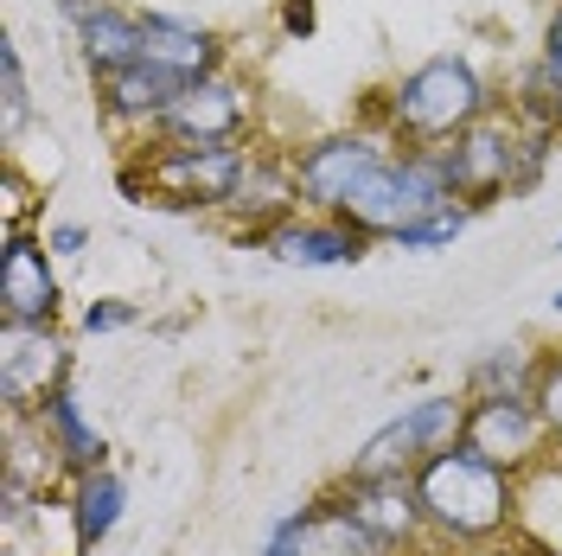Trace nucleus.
Returning a JSON list of instances; mask_svg holds the SVG:
<instances>
[{
  "instance_id": "nucleus-1",
  "label": "nucleus",
  "mask_w": 562,
  "mask_h": 556,
  "mask_svg": "<svg viewBox=\"0 0 562 556\" xmlns=\"http://www.w3.org/2000/svg\"><path fill=\"white\" fill-rule=\"evenodd\" d=\"M486 109L492 97L467 58H428L390 90V129L435 147V141H460L473 122H486Z\"/></svg>"
},
{
  "instance_id": "nucleus-2",
  "label": "nucleus",
  "mask_w": 562,
  "mask_h": 556,
  "mask_svg": "<svg viewBox=\"0 0 562 556\" xmlns=\"http://www.w3.org/2000/svg\"><path fill=\"white\" fill-rule=\"evenodd\" d=\"M416 499H422V519H435L448 537H486L512 512L505 467L480 460L473 448H441L435 460H422Z\"/></svg>"
},
{
  "instance_id": "nucleus-3",
  "label": "nucleus",
  "mask_w": 562,
  "mask_h": 556,
  "mask_svg": "<svg viewBox=\"0 0 562 556\" xmlns=\"http://www.w3.org/2000/svg\"><path fill=\"white\" fill-rule=\"evenodd\" d=\"M249 174V154L244 147H199V141H160L147 154V167H128L122 186L128 192H154L167 205H231L237 186Z\"/></svg>"
},
{
  "instance_id": "nucleus-4",
  "label": "nucleus",
  "mask_w": 562,
  "mask_h": 556,
  "mask_svg": "<svg viewBox=\"0 0 562 556\" xmlns=\"http://www.w3.org/2000/svg\"><path fill=\"white\" fill-rule=\"evenodd\" d=\"M460 429H467V410H460L454 397H422V403H409L403 416L390 422L384 435H371V442H364V454L351 460V474H358V480L409 474L416 460H435Z\"/></svg>"
},
{
  "instance_id": "nucleus-5",
  "label": "nucleus",
  "mask_w": 562,
  "mask_h": 556,
  "mask_svg": "<svg viewBox=\"0 0 562 556\" xmlns=\"http://www.w3.org/2000/svg\"><path fill=\"white\" fill-rule=\"evenodd\" d=\"M518 160H525V135L512 122H492V115L441 147L448 186H454V199H467V205H486L498 192H518Z\"/></svg>"
},
{
  "instance_id": "nucleus-6",
  "label": "nucleus",
  "mask_w": 562,
  "mask_h": 556,
  "mask_svg": "<svg viewBox=\"0 0 562 556\" xmlns=\"http://www.w3.org/2000/svg\"><path fill=\"white\" fill-rule=\"evenodd\" d=\"M0 390L13 410H45L65 390V346L45 326H0Z\"/></svg>"
},
{
  "instance_id": "nucleus-7",
  "label": "nucleus",
  "mask_w": 562,
  "mask_h": 556,
  "mask_svg": "<svg viewBox=\"0 0 562 556\" xmlns=\"http://www.w3.org/2000/svg\"><path fill=\"white\" fill-rule=\"evenodd\" d=\"M378 160H390V147L378 135H333V141H314L301 160H294V186L301 199L319 211H339L351 199V186L371 174Z\"/></svg>"
},
{
  "instance_id": "nucleus-8",
  "label": "nucleus",
  "mask_w": 562,
  "mask_h": 556,
  "mask_svg": "<svg viewBox=\"0 0 562 556\" xmlns=\"http://www.w3.org/2000/svg\"><path fill=\"white\" fill-rule=\"evenodd\" d=\"M249 122V103H244V84L231 77H205L179 97L167 115H160V141H199V147H237Z\"/></svg>"
},
{
  "instance_id": "nucleus-9",
  "label": "nucleus",
  "mask_w": 562,
  "mask_h": 556,
  "mask_svg": "<svg viewBox=\"0 0 562 556\" xmlns=\"http://www.w3.org/2000/svg\"><path fill=\"white\" fill-rule=\"evenodd\" d=\"M262 556H384V544L351 519V512H339V505H314V512L281 519Z\"/></svg>"
},
{
  "instance_id": "nucleus-10",
  "label": "nucleus",
  "mask_w": 562,
  "mask_h": 556,
  "mask_svg": "<svg viewBox=\"0 0 562 556\" xmlns=\"http://www.w3.org/2000/svg\"><path fill=\"white\" fill-rule=\"evenodd\" d=\"M147 20V38H140V65L167 70L173 84H205V77H217V65H224V52H217V38L205 33V26H192V20H173V13H140Z\"/></svg>"
},
{
  "instance_id": "nucleus-11",
  "label": "nucleus",
  "mask_w": 562,
  "mask_h": 556,
  "mask_svg": "<svg viewBox=\"0 0 562 556\" xmlns=\"http://www.w3.org/2000/svg\"><path fill=\"white\" fill-rule=\"evenodd\" d=\"M537 435H543V416L530 403H518V397H486L467 416V429H460V448H473L492 467H518V460H530Z\"/></svg>"
},
{
  "instance_id": "nucleus-12",
  "label": "nucleus",
  "mask_w": 562,
  "mask_h": 556,
  "mask_svg": "<svg viewBox=\"0 0 562 556\" xmlns=\"http://www.w3.org/2000/svg\"><path fill=\"white\" fill-rule=\"evenodd\" d=\"M97 97H103L109 122H122V129H160V115L186 97V84H173L167 70H154V65H128V70L97 77Z\"/></svg>"
},
{
  "instance_id": "nucleus-13",
  "label": "nucleus",
  "mask_w": 562,
  "mask_h": 556,
  "mask_svg": "<svg viewBox=\"0 0 562 556\" xmlns=\"http://www.w3.org/2000/svg\"><path fill=\"white\" fill-rule=\"evenodd\" d=\"M0 308L20 326H45L58 308V281L45 263V244L33 237H7V263H0Z\"/></svg>"
},
{
  "instance_id": "nucleus-14",
  "label": "nucleus",
  "mask_w": 562,
  "mask_h": 556,
  "mask_svg": "<svg viewBox=\"0 0 562 556\" xmlns=\"http://www.w3.org/2000/svg\"><path fill=\"white\" fill-rule=\"evenodd\" d=\"M269 249L288 269H333V263L364 256V231H351V224H276Z\"/></svg>"
},
{
  "instance_id": "nucleus-15",
  "label": "nucleus",
  "mask_w": 562,
  "mask_h": 556,
  "mask_svg": "<svg viewBox=\"0 0 562 556\" xmlns=\"http://www.w3.org/2000/svg\"><path fill=\"white\" fill-rule=\"evenodd\" d=\"M346 512L364 524L378 544H403V537L416 531V519H422V499H416V487H409L403 474H390V480H358Z\"/></svg>"
},
{
  "instance_id": "nucleus-16",
  "label": "nucleus",
  "mask_w": 562,
  "mask_h": 556,
  "mask_svg": "<svg viewBox=\"0 0 562 556\" xmlns=\"http://www.w3.org/2000/svg\"><path fill=\"white\" fill-rule=\"evenodd\" d=\"M140 38H147V20L128 13V7H103L77 26V45H83V65L109 77V70H128L140 65Z\"/></svg>"
},
{
  "instance_id": "nucleus-17",
  "label": "nucleus",
  "mask_w": 562,
  "mask_h": 556,
  "mask_svg": "<svg viewBox=\"0 0 562 556\" xmlns=\"http://www.w3.org/2000/svg\"><path fill=\"white\" fill-rule=\"evenodd\" d=\"M38 416H45V429H52V442L65 448V460H77V467H97V460H103V435H97V422L83 416V397H77L70 383L38 410Z\"/></svg>"
},
{
  "instance_id": "nucleus-18",
  "label": "nucleus",
  "mask_w": 562,
  "mask_h": 556,
  "mask_svg": "<svg viewBox=\"0 0 562 556\" xmlns=\"http://www.w3.org/2000/svg\"><path fill=\"white\" fill-rule=\"evenodd\" d=\"M301 199V186H294V174H281L276 160H249L244 186H237V199H231V211L237 218H249V224H262V218H276V211H288Z\"/></svg>"
},
{
  "instance_id": "nucleus-19",
  "label": "nucleus",
  "mask_w": 562,
  "mask_h": 556,
  "mask_svg": "<svg viewBox=\"0 0 562 556\" xmlns=\"http://www.w3.org/2000/svg\"><path fill=\"white\" fill-rule=\"evenodd\" d=\"M122 519V480L115 474H90L77 487V544H103Z\"/></svg>"
},
{
  "instance_id": "nucleus-20",
  "label": "nucleus",
  "mask_w": 562,
  "mask_h": 556,
  "mask_svg": "<svg viewBox=\"0 0 562 556\" xmlns=\"http://www.w3.org/2000/svg\"><path fill=\"white\" fill-rule=\"evenodd\" d=\"M473 390H486V397H518V403H525V390H530V358H525L518 346L492 352L486 365L473 371Z\"/></svg>"
},
{
  "instance_id": "nucleus-21",
  "label": "nucleus",
  "mask_w": 562,
  "mask_h": 556,
  "mask_svg": "<svg viewBox=\"0 0 562 556\" xmlns=\"http://www.w3.org/2000/svg\"><path fill=\"white\" fill-rule=\"evenodd\" d=\"M467 218H473L467 205H441V211H428V218H416L396 244H403V249H448L460 231H467Z\"/></svg>"
},
{
  "instance_id": "nucleus-22",
  "label": "nucleus",
  "mask_w": 562,
  "mask_h": 556,
  "mask_svg": "<svg viewBox=\"0 0 562 556\" xmlns=\"http://www.w3.org/2000/svg\"><path fill=\"white\" fill-rule=\"evenodd\" d=\"M20 122H26V70H20V45L7 38L0 45V129L20 135Z\"/></svg>"
},
{
  "instance_id": "nucleus-23",
  "label": "nucleus",
  "mask_w": 562,
  "mask_h": 556,
  "mask_svg": "<svg viewBox=\"0 0 562 556\" xmlns=\"http://www.w3.org/2000/svg\"><path fill=\"white\" fill-rule=\"evenodd\" d=\"M537 416H543V429H557L562 435V358L537 371Z\"/></svg>"
},
{
  "instance_id": "nucleus-24",
  "label": "nucleus",
  "mask_w": 562,
  "mask_h": 556,
  "mask_svg": "<svg viewBox=\"0 0 562 556\" xmlns=\"http://www.w3.org/2000/svg\"><path fill=\"white\" fill-rule=\"evenodd\" d=\"M537 77H543L550 90L562 84V7L550 13V26H543V65H537Z\"/></svg>"
},
{
  "instance_id": "nucleus-25",
  "label": "nucleus",
  "mask_w": 562,
  "mask_h": 556,
  "mask_svg": "<svg viewBox=\"0 0 562 556\" xmlns=\"http://www.w3.org/2000/svg\"><path fill=\"white\" fill-rule=\"evenodd\" d=\"M128 320H135V308H128V301H97V308L83 313V326H90V333H122Z\"/></svg>"
},
{
  "instance_id": "nucleus-26",
  "label": "nucleus",
  "mask_w": 562,
  "mask_h": 556,
  "mask_svg": "<svg viewBox=\"0 0 562 556\" xmlns=\"http://www.w3.org/2000/svg\"><path fill=\"white\" fill-rule=\"evenodd\" d=\"M281 26H288V33H314V0H288V7H281Z\"/></svg>"
},
{
  "instance_id": "nucleus-27",
  "label": "nucleus",
  "mask_w": 562,
  "mask_h": 556,
  "mask_svg": "<svg viewBox=\"0 0 562 556\" xmlns=\"http://www.w3.org/2000/svg\"><path fill=\"white\" fill-rule=\"evenodd\" d=\"M83 244H90V231H83V224H58V231H52V249H58V256H77Z\"/></svg>"
},
{
  "instance_id": "nucleus-28",
  "label": "nucleus",
  "mask_w": 562,
  "mask_h": 556,
  "mask_svg": "<svg viewBox=\"0 0 562 556\" xmlns=\"http://www.w3.org/2000/svg\"><path fill=\"white\" fill-rule=\"evenodd\" d=\"M550 103H557V135H562V84L550 90Z\"/></svg>"
},
{
  "instance_id": "nucleus-29",
  "label": "nucleus",
  "mask_w": 562,
  "mask_h": 556,
  "mask_svg": "<svg viewBox=\"0 0 562 556\" xmlns=\"http://www.w3.org/2000/svg\"><path fill=\"white\" fill-rule=\"evenodd\" d=\"M550 308H557V313H562V288H557V301H550Z\"/></svg>"
},
{
  "instance_id": "nucleus-30",
  "label": "nucleus",
  "mask_w": 562,
  "mask_h": 556,
  "mask_svg": "<svg viewBox=\"0 0 562 556\" xmlns=\"http://www.w3.org/2000/svg\"><path fill=\"white\" fill-rule=\"evenodd\" d=\"M557 249H562V237H557Z\"/></svg>"
}]
</instances>
